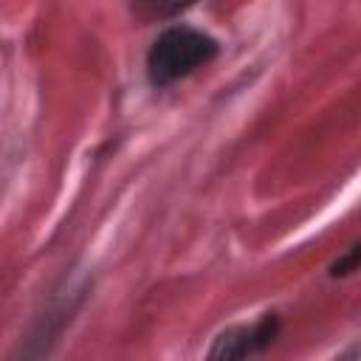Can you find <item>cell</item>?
<instances>
[{
    "instance_id": "6da1fadb",
    "label": "cell",
    "mask_w": 361,
    "mask_h": 361,
    "mask_svg": "<svg viewBox=\"0 0 361 361\" xmlns=\"http://www.w3.org/2000/svg\"><path fill=\"white\" fill-rule=\"evenodd\" d=\"M214 54H217V42L209 34L186 28V25H172L164 34H158V39L152 42V48L147 54L149 82L164 87L180 76L192 73L195 68L206 65Z\"/></svg>"
},
{
    "instance_id": "7a4b0ae2",
    "label": "cell",
    "mask_w": 361,
    "mask_h": 361,
    "mask_svg": "<svg viewBox=\"0 0 361 361\" xmlns=\"http://www.w3.org/2000/svg\"><path fill=\"white\" fill-rule=\"evenodd\" d=\"M274 333H276V319L265 316L259 324L254 327H234V330H226L214 347H212V358H243L265 344L274 341Z\"/></svg>"
},
{
    "instance_id": "3957f363",
    "label": "cell",
    "mask_w": 361,
    "mask_h": 361,
    "mask_svg": "<svg viewBox=\"0 0 361 361\" xmlns=\"http://www.w3.org/2000/svg\"><path fill=\"white\" fill-rule=\"evenodd\" d=\"M192 6H195V0H135L133 8L141 20L155 23V20H172Z\"/></svg>"
}]
</instances>
